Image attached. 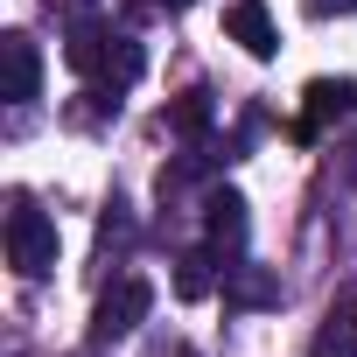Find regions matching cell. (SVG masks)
I'll use <instances>...</instances> for the list:
<instances>
[{
	"mask_svg": "<svg viewBox=\"0 0 357 357\" xmlns=\"http://www.w3.org/2000/svg\"><path fill=\"white\" fill-rule=\"evenodd\" d=\"M350 105H357V84H350V77H315V84H308V119H301V126L315 133V126L343 119Z\"/></svg>",
	"mask_w": 357,
	"mask_h": 357,
	"instance_id": "cell-7",
	"label": "cell"
},
{
	"mask_svg": "<svg viewBox=\"0 0 357 357\" xmlns=\"http://www.w3.org/2000/svg\"><path fill=\"white\" fill-rule=\"evenodd\" d=\"M225 301H238V308H273V301H280V273H266V266H225Z\"/></svg>",
	"mask_w": 357,
	"mask_h": 357,
	"instance_id": "cell-6",
	"label": "cell"
},
{
	"mask_svg": "<svg viewBox=\"0 0 357 357\" xmlns=\"http://www.w3.org/2000/svg\"><path fill=\"white\" fill-rule=\"evenodd\" d=\"M308 8H315V15H350L357 0H308Z\"/></svg>",
	"mask_w": 357,
	"mask_h": 357,
	"instance_id": "cell-12",
	"label": "cell"
},
{
	"mask_svg": "<svg viewBox=\"0 0 357 357\" xmlns=\"http://www.w3.org/2000/svg\"><path fill=\"white\" fill-rule=\"evenodd\" d=\"M218 287V252H183V259H175V294H183V301H204Z\"/></svg>",
	"mask_w": 357,
	"mask_h": 357,
	"instance_id": "cell-9",
	"label": "cell"
},
{
	"mask_svg": "<svg viewBox=\"0 0 357 357\" xmlns=\"http://www.w3.org/2000/svg\"><path fill=\"white\" fill-rule=\"evenodd\" d=\"M175 126H183V133H204V126H211V98H204V91H190L183 105H175Z\"/></svg>",
	"mask_w": 357,
	"mask_h": 357,
	"instance_id": "cell-11",
	"label": "cell"
},
{
	"mask_svg": "<svg viewBox=\"0 0 357 357\" xmlns=\"http://www.w3.org/2000/svg\"><path fill=\"white\" fill-rule=\"evenodd\" d=\"M105 50H112V29H91V22H77V29H70V43H63V63H70L77 77H98Z\"/></svg>",
	"mask_w": 357,
	"mask_h": 357,
	"instance_id": "cell-8",
	"label": "cell"
},
{
	"mask_svg": "<svg viewBox=\"0 0 357 357\" xmlns=\"http://www.w3.org/2000/svg\"><path fill=\"white\" fill-rule=\"evenodd\" d=\"M147 308H154V287H147L140 273H126V280H112V287L98 294L91 336H98V343H112V336H133V329L147 322Z\"/></svg>",
	"mask_w": 357,
	"mask_h": 357,
	"instance_id": "cell-2",
	"label": "cell"
},
{
	"mask_svg": "<svg viewBox=\"0 0 357 357\" xmlns=\"http://www.w3.org/2000/svg\"><path fill=\"white\" fill-rule=\"evenodd\" d=\"M204 211H211V218H204V225H211V252L231 266V259L245 252V197H238V190H218Z\"/></svg>",
	"mask_w": 357,
	"mask_h": 357,
	"instance_id": "cell-3",
	"label": "cell"
},
{
	"mask_svg": "<svg viewBox=\"0 0 357 357\" xmlns=\"http://www.w3.org/2000/svg\"><path fill=\"white\" fill-rule=\"evenodd\" d=\"M225 29H231V43H245V56H273L280 50V29H273V15L259 8V0H231Z\"/></svg>",
	"mask_w": 357,
	"mask_h": 357,
	"instance_id": "cell-4",
	"label": "cell"
},
{
	"mask_svg": "<svg viewBox=\"0 0 357 357\" xmlns=\"http://www.w3.org/2000/svg\"><path fill=\"white\" fill-rule=\"evenodd\" d=\"M183 357H197V350H183Z\"/></svg>",
	"mask_w": 357,
	"mask_h": 357,
	"instance_id": "cell-14",
	"label": "cell"
},
{
	"mask_svg": "<svg viewBox=\"0 0 357 357\" xmlns=\"http://www.w3.org/2000/svg\"><path fill=\"white\" fill-rule=\"evenodd\" d=\"M8 266L22 280H43L56 266V225L43 211H29V204H15V218H8Z\"/></svg>",
	"mask_w": 357,
	"mask_h": 357,
	"instance_id": "cell-1",
	"label": "cell"
},
{
	"mask_svg": "<svg viewBox=\"0 0 357 357\" xmlns=\"http://www.w3.org/2000/svg\"><path fill=\"white\" fill-rule=\"evenodd\" d=\"M315 357H357V315L329 308V322L315 329Z\"/></svg>",
	"mask_w": 357,
	"mask_h": 357,
	"instance_id": "cell-10",
	"label": "cell"
},
{
	"mask_svg": "<svg viewBox=\"0 0 357 357\" xmlns=\"http://www.w3.org/2000/svg\"><path fill=\"white\" fill-rule=\"evenodd\" d=\"M0 63H8V105H29L43 91V56L29 36H0Z\"/></svg>",
	"mask_w": 357,
	"mask_h": 357,
	"instance_id": "cell-5",
	"label": "cell"
},
{
	"mask_svg": "<svg viewBox=\"0 0 357 357\" xmlns=\"http://www.w3.org/2000/svg\"><path fill=\"white\" fill-rule=\"evenodd\" d=\"M154 8H168V15H183V8H197V0H154Z\"/></svg>",
	"mask_w": 357,
	"mask_h": 357,
	"instance_id": "cell-13",
	"label": "cell"
}]
</instances>
